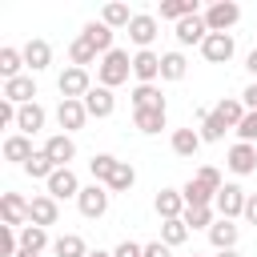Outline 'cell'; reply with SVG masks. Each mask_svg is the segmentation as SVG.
<instances>
[{
	"instance_id": "1",
	"label": "cell",
	"mask_w": 257,
	"mask_h": 257,
	"mask_svg": "<svg viewBox=\"0 0 257 257\" xmlns=\"http://www.w3.org/2000/svg\"><path fill=\"white\" fill-rule=\"evenodd\" d=\"M128 72H133V56H128L124 48H112V52H104V56H100V64H96V80H100L104 88H116V84H124V80H128Z\"/></svg>"
},
{
	"instance_id": "2",
	"label": "cell",
	"mask_w": 257,
	"mask_h": 257,
	"mask_svg": "<svg viewBox=\"0 0 257 257\" xmlns=\"http://www.w3.org/2000/svg\"><path fill=\"white\" fill-rule=\"evenodd\" d=\"M56 88H60V100H84V96L92 92V76H88V68L68 64V68L56 76Z\"/></svg>"
},
{
	"instance_id": "3",
	"label": "cell",
	"mask_w": 257,
	"mask_h": 257,
	"mask_svg": "<svg viewBox=\"0 0 257 257\" xmlns=\"http://www.w3.org/2000/svg\"><path fill=\"white\" fill-rule=\"evenodd\" d=\"M108 201H112V193H108V185H84L80 189V197H76V209H80V217H88V221H100L104 213H108Z\"/></svg>"
},
{
	"instance_id": "4",
	"label": "cell",
	"mask_w": 257,
	"mask_h": 257,
	"mask_svg": "<svg viewBox=\"0 0 257 257\" xmlns=\"http://www.w3.org/2000/svg\"><path fill=\"white\" fill-rule=\"evenodd\" d=\"M245 201H249V193H245L241 185L225 181V185H221V193H217V201H213V209H217V217H225V221H237V217L245 213Z\"/></svg>"
},
{
	"instance_id": "5",
	"label": "cell",
	"mask_w": 257,
	"mask_h": 257,
	"mask_svg": "<svg viewBox=\"0 0 257 257\" xmlns=\"http://www.w3.org/2000/svg\"><path fill=\"white\" fill-rule=\"evenodd\" d=\"M201 16H205L209 32H229V28L241 20V4H233V0H217V4H209Z\"/></svg>"
},
{
	"instance_id": "6",
	"label": "cell",
	"mask_w": 257,
	"mask_h": 257,
	"mask_svg": "<svg viewBox=\"0 0 257 257\" xmlns=\"http://www.w3.org/2000/svg\"><path fill=\"white\" fill-rule=\"evenodd\" d=\"M157 32H161V20H157V12H137V16H133V24H128V40L137 44V52L153 48Z\"/></svg>"
},
{
	"instance_id": "7",
	"label": "cell",
	"mask_w": 257,
	"mask_h": 257,
	"mask_svg": "<svg viewBox=\"0 0 257 257\" xmlns=\"http://www.w3.org/2000/svg\"><path fill=\"white\" fill-rule=\"evenodd\" d=\"M233 52H237L233 32H209V36H205V44H201V56H205L209 64H229V60H233Z\"/></svg>"
},
{
	"instance_id": "8",
	"label": "cell",
	"mask_w": 257,
	"mask_h": 257,
	"mask_svg": "<svg viewBox=\"0 0 257 257\" xmlns=\"http://www.w3.org/2000/svg\"><path fill=\"white\" fill-rule=\"evenodd\" d=\"M173 36H177V44L181 48H189V44H205V36H209V24H205V16L201 12H193V16H185V20H177V28H173Z\"/></svg>"
},
{
	"instance_id": "9",
	"label": "cell",
	"mask_w": 257,
	"mask_h": 257,
	"mask_svg": "<svg viewBox=\"0 0 257 257\" xmlns=\"http://www.w3.org/2000/svg\"><path fill=\"white\" fill-rule=\"evenodd\" d=\"M44 153H48V161H52L56 169H72V161H76V141H72L68 133H52V137L44 141Z\"/></svg>"
},
{
	"instance_id": "10",
	"label": "cell",
	"mask_w": 257,
	"mask_h": 257,
	"mask_svg": "<svg viewBox=\"0 0 257 257\" xmlns=\"http://www.w3.org/2000/svg\"><path fill=\"white\" fill-rule=\"evenodd\" d=\"M44 185H48V197H56V201H68V197L76 201V197H80V189H84V185H80V177H76L72 169H56Z\"/></svg>"
},
{
	"instance_id": "11",
	"label": "cell",
	"mask_w": 257,
	"mask_h": 257,
	"mask_svg": "<svg viewBox=\"0 0 257 257\" xmlns=\"http://www.w3.org/2000/svg\"><path fill=\"white\" fill-rule=\"evenodd\" d=\"M28 209H32V201H24L20 193H4L0 197V213H4V225H12V229H24L32 217H28Z\"/></svg>"
},
{
	"instance_id": "12",
	"label": "cell",
	"mask_w": 257,
	"mask_h": 257,
	"mask_svg": "<svg viewBox=\"0 0 257 257\" xmlns=\"http://www.w3.org/2000/svg\"><path fill=\"white\" fill-rule=\"evenodd\" d=\"M28 225H40V229H48V225H56L60 221V201L56 197H48V193H36L32 197V209H28Z\"/></svg>"
},
{
	"instance_id": "13",
	"label": "cell",
	"mask_w": 257,
	"mask_h": 257,
	"mask_svg": "<svg viewBox=\"0 0 257 257\" xmlns=\"http://www.w3.org/2000/svg\"><path fill=\"white\" fill-rule=\"evenodd\" d=\"M225 165H229V173H237V177H249V173H257V145H245V141H237V145L229 149Z\"/></svg>"
},
{
	"instance_id": "14",
	"label": "cell",
	"mask_w": 257,
	"mask_h": 257,
	"mask_svg": "<svg viewBox=\"0 0 257 257\" xmlns=\"http://www.w3.org/2000/svg\"><path fill=\"white\" fill-rule=\"evenodd\" d=\"M84 120H88V108H84V100H60L56 104V124L72 137L76 128H84Z\"/></svg>"
},
{
	"instance_id": "15",
	"label": "cell",
	"mask_w": 257,
	"mask_h": 257,
	"mask_svg": "<svg viewBox=\"0 0 257 257\" xmlns=\"http://www.w3.org/2000/svg\"><path fill=\"white\" fill-rule=\"evenodd\" d=\"M44 120H48V108H44L40 100H32V104H20V112H16V133H24V137H36V133L44 128Z\"/></svg>"
},
{
	"instance_id": "16",
	"label": "cell",
	"mask_w": 257,
	"mask_h": 257,
	"mask_svg": "<svg viewBox=\"0 0 257 257\" xmlns=\"http://www.w3.org/2000/svg\"><path fill=\"white\" fill-rule=\"evenodd\" d=\"M237 241H241V225H237V221L217 217V221H213V229H209V245H213L217 253H225V249H237Z\"/></svg>"
},
{
	"instance_id": "17",
	"label": "cell",
	"mask_w": 257,
	"mask_h": 257,
	"mask_svg": "<svg viewBox=\"0 0 257 257\" xmlns=\"http://www.w3.org/2000/svg\"><path fill=\"white\" fill-rule=\"evenodd\" d=\"M20 52H24V64H28V72H44V68L52 64V44H48L44 36H32V40H28Z\"/></svg>"
},
{
	"instance_id": "18",
	"label": "cell",
	"mask_w": 257,
	"mask_h": 257,
	"mask_svg": "<svg viewBox=\"0 0 257 257\" xmlns=\"http://www.w3.org/2000/svg\"><path fill=\"white\" fill-rule=\"evenodd\" d=\"M84 108H88V116H96V120L112 116V112H116V96H112V88H104V84H92V92L84 96Z\"/></svg>"
},
{
	"instance_id": "19",
	"label": "cell",
	"mask_w": 257,
	"mask_h": 257,
	"mask_svg": "<svg viewBox=\"0 0 257 257\" xmlns=\"http://www.w3.org/2000/svg\"><path fill=\"white\" fill-rule=\"evenodd\" d=\"M133 76H137L141 84H153V80L161 76V52H153V48L133 52Z\"/></svg>"
},
{
	"instance_id": "20",
	"label": "cell",
	"mask_w": 257,
	"mask_h": 257,
	"mask_svg": "<svg viewBox=\"0 0 257 257\" xmlns=\"http://www.w3.org/2000/svg\"><path fill=\"white\" fill-rule=\"evenodd\" d=\"M4 100H12V104H32L36 100V80H32V72H24V76H16V80H4V92H0Z\"/></svg>"
},
{
	"instance_id": "21",
	"label": "cell",
	"mask_w": 257,
	"mask_h": 257,
	"mask_svg": "<svg viewBox=\"0 0 257 257\" xmlns=\"http://www.w3.org/2000/svg\"><path fill=\"white\" fill-rule=\"evenodd\" d=\"M197 120H201V128H197V133H201V141H205V145H217V141H225L229 124H225V120H221L213 108H197Z\"/></svg>"
},
{
	"instance_id": "22",
	"label": "cell",
	"mask_w": 257,
	"mask_h": 257,
	"mask_svg": "<svg viewBox=\"0 0 257 257\" xmlns=\"http://www.w3.org/2000/svg\"><path fill=\"white\" fill-rule=\"evenodd\" d=\"M32 137H24V133H12V137H4V161H12V165H28L32 161Z\"/></svg>"
},
{
	"instance_id": "23",
	"label": "cell",
	"mask_w": 257,
	"mask_h": 257,
	"mask_svg": "<svg viewBox=\"0 0 257 257\" xmlns=\"http://www.w3.org/2000/svg\"><path fill=\"white\" fill-rule=\"evenodd\" d=\"M181 197H185V205H189V209H209V205L217 201V193H213L205 181H197V177H189V181L181 185Z\"/></svg>"
},
{
	"instance_id": "24",
	"label": "cell",
	"mask_w": 257,
	"mask_h": 257,
	"mask_svg": "<svg viewBox=\"0 0 257 257\" xmlns=\"http://www.w3.org/2000/svg\"><path fill=\"white\" fill-rule=\"evenodd\" d=\"M157 213H161V221H177V217H185V197H181V189H161L157 193Z\"/></svg>"
},
{
	"instance_id": "25",
	"label": "cell",
	"mask_w": 257,
	"mask_h": 257,
	"mask_svg": "<svg viewBox=\"0 0 257 257\" xmlns=\"http://www.w3.org/2000/svg\"><path fill=\"white\" fill-rule=\"evenodd\" d=\"M133 124H137L145 137H153V133H161V128L169 124V108H137V112H133Z\"/></svg>"
},
{
	"instance_id": "26",
	"label": "cell",
	"mask_w": 257,
	"mask_h": 257,
	"mask_svg": "<svg viewBox=\"0 0 257 257\" xmlns=\"http://www.w3.org/2000/svg\"><path fill=\"white\" fill-rule=\"evenodd\" d=\"M169 145H173V153H177V157H189V161H193V157H197V149H201L205 141H201V133H197V128H173Z\"/></svg>"
},
{
	"instance_id": "27",
	"label": "cell",
	"mask_w": 257,
	"mask_h": 257,
	"mask_svg": "<svg viewBox=\"0 0 257 257\" xmlns=\"http://www.w3.org/2000/svg\"><path fill=\"white\" fill-rule=\"evenodd\" d=\"M68 60H72V64H76V68H88V64H92V60H96V64H100V52H96V44H92V40H88V36H84V32H80V36H76V40H72V44H68Z\"/></svg>"
},
{
	"instance_id": "28",
	"label": "cell",
	"mask_w": 257,
	"mask_h": 257,
	"mask_svg": "<svg viewBox=\"0 0 257 257\" xmlns=\"http://www.w3.org/2000/svg\"><path fill=\"white\" fill-rule=\"evenodd\" d=\"M24 68H28V64H24V52L12 48V44H4V48H0V76H4V80H16V76H24Z\"/></svg>"
},
{
	"instance_id": "29",
	"label": "cell",
	"mask_w": 257,
	"mask_h": 257,
	"mask_svg": "<svg viewBox=\"0 0 257 257\" xmlns=\"http://www.w3.org/2000/svg\"><path fill=\"white\" fill-rule=\"evenodd\" d=\"M52 253H56V257H88L92 249L84 245L80 233H60V237L52 241Z\"/></svg>"
},
{
	"instance_id": "30",
	"label": "cell",
	"mask_w": 257,
	"mask_h": 257,
	"mask_svg": "<svg viewBox=\"0 0 257 257\" xmlns=\"http://www.w3.org/2000/svg\"><path fill=\"white\" fill-rule=\"evenodd\" d=\"M80 32H84V36H88V40H92V44H96V52H100V56H104V52H112V48H116V44H112V28H108V24H104V20H88V24H84V28H80Z\"/></svg>"
},
{
	"instance_id": "31",
	"label": "cell",
	"mask_w": 257,
	"mask_h": 257,
	"mask_svg": "<svg viewBox=\"0 0 257 257\" xmlns=\"http://www.w3.org/2000/svg\"><path fill=\"white\" fill-rule=\"evenodd\" d=\"M185 72H189V60H185L181 48L177 52H161V80H185Z\"/></svg>"
},
{
	"instance_id": "32",
	"label": "cell",
	"mask_w": 257,
	"mask_h": 257,
	"mask_svg": "<svg viewBox=\"0 0 257 257\" xmlns=\"http://www.w3.org/2000/svg\"><path fill=\"white\" fill-rule=\"evenodd\" d=\"M197 12V0H161V8H157V20H185V16H193Z\"/></svg>"
},
{
	"instance_id": "33",
	"label": "cell",
	"mask_w": 257,
	"mask_h": 257,
	"mask_svg": "<svg viewBox=\"0 0 257 257\" xmlns=\"http://www.w3.org/2000/svg\"><path fill=\"white\" fill-rule=\"evenodd\" d=\"M133 16H137V12H128V4H120V0H108V4L100 8V20H104L108 28H128Z\"/></svg>"
},
{
	"instance_id": "34",
	"label": "cell",
	"mask_w": 257,
	"mask_h": 257,
	"mask_svg": "<svg viewBox=\"0 0 257 257\" xmlns=\"http://www.w3.org/2000/svg\"><path fill=\"white\" fill-rule=\"evenodd\" d=\"M213 112H217V116H221V120H225L229 128H237V124L245 120V104H241V96H221Z\"/></svg>"
},
{
	"instance_id": "35",
	"label": "cell",
	"mask_w": 257,
	"mask_h": 257,
	"mask_svg": "<svg viewBox=\"0 0 257 257\" xmlns=\"http://www.w3.org/2000/svg\"><path fill=\"white\" fill-rule=\"evenodd\" d=\"M116 165H120V161H116L112 153H92L88 173H92V181H96V185H108V177L116 173Z\"/></svg>"
},
{
	"instance_id": "36",
	"label": "cell",
	"mask_w": 257,
	"mask_h": 257,
	"mask_svg": "<svg viewBox=\"0 0 257 257\" xmlns=\"http://www.w3.org/2000/svg\"><path fill=\"white\" fill-rule=\"evenodd\" d=\"M137 108H165V96L157 84H137L133 88V112Z\"/></svg>"
},
{
	"instance_id": "37",
	"label": "cell",
	"mask_w": 257,
	"mask_h": 257,
	"mask_svg": "<svg viewBox=\"0 0 257 257\" xmlns=\"http://www.w3.org/2000/svg\"><path fill=\"white\" fill-rule=\"evenodd\" d=\"M24 173H28L32 181H48V177L56 173V165L48 161V153H44V149H36V153H32V161L24 165Z\"/></svg>"
},
{
	"instance_id": "38",
	"label": "cell",
	"mask_w": 257,
	"mask_h": 257,
	"mask_svg": "<svg viewBox=\"0 0 257 257\" xmlns=\"http://www.w3.org/2000/svg\"><path fill=\"white\" fill-rule=\"evenodd\" d=\"M133 185H137V169H133L128 161H120V165H116V173L108 177V193H128Z\"/></svg>"
},
{
	"instance_id": "39",
	"label": "cell",
	"mask_w": 257,
	"mask_h": 257,
	"mask_svg": "<svg viewBox=\"0 0 257 257\" xmlns=\"http://www.w3.org/2000/svg\"><path fill=\"white\" fill-rule=\"evenodd\" d=\"M161 241L169 245V249H177V245H185L189 241V225L177 217V221H161Z\"/></svg>"
},
{
	"instance_id": "40",
	"label": "cell",
	"mask_w": 257,
	"mask_h": 257,
	"mask_svg": "<svg viewBox=\"0 0 257 257\" xmlns=\"http://www.w3.org/2000/svg\"><path fill=\"white\" fill-rule=\"evenodd\" d=\"M20 249H28V253L48 249V229H40V225H24V229H20Z\"/></svg>"
},
{
	"instance_id": "41",
	"label": "cell",
	"mask_w": 257,
	"mask_h": 257,
	"mask_svg": "<svg viewBox=\"0 0 257 257\" xmlns=\"http://www.w3.org/2000/svg\"><path fill=\"white\" fill-rule=\"evenodd\" d=\"M181 221L189 225V233H193V229H205V233H209V229H213V221H217V209H213V205H209V209H185V217H181Z\"/></svg>"
},
{
	"instance_id": "42",
	"label": "cell",
	"mask_w": 257,
	"mask_h": 257,
	"mask_svg": "<svg viewBox=\"0 0 257 257\" xmlns=\"http://www.w3.org/2000/svg\"><path fill=\"white\" fill-rule=\"evenodd\" d=\"M20 253V229L0 225V257H16Z\"/></svg>"
},
{
	"instance_id": "43",
	"label": "cell",
	"mask_w": 257,
	"mask_h": 257,
	"mask_svg": "<svg viewBox=\"0 0 257 257\" xmlns=\"http://www.w3.org/2000/svg\"><path fill=\"white\" fill-rule=\"evenodd\" d=\"M233 133H237V141H245V145H257V112H245V120H241Z\"/></svg>"
},
{
	"instance_id": "44",
	"label": "cell",
	"mask_w": 257,
	"mask_h": 257,
	"mask_svg": "<svg viewBox=\"0 0 257 257\" xmlns=\"http://www.w3.org/2000/svg\"><path fill=\"white\" fill-rule=\"evenodd\" d=\"M197 181H205L213 193H221V185H225V181H221V173H217L213 165H201V169H197Z\"/></svg>"
},
{
	"instance_id": "45",
	"label": "cell",
	"mask_w": 257,
	"mask_h": 257,
	"mask_svg": "<svg viewBox=\"0 0 257 257\" xmlns=\"http://www.w3.org/2000/svg\"><path fill=\"white\" fill-rule=\"evenodd\" d=\"M112 257H145V245H137V241H128V237H124V241L112 249Z\"/></svg>"
},
{
	"instance_id": "46",
	"label": "cell",
	"mask_w": 257,
	"mask_h": 257,
	"mask_svg": "<svg viewBox=\"0 0 257 257\" xmlns=\"http://www.w3.org/2000/svg\"><path fill=\"white\" fill-rule=\"evenodd\" d=\"M16 112H20V104H12V100L0 96V124H12L16 128Z\"/></svg>"
},
{
	"instance_id": "47",
	"label": "cell",
	"mask_w": 257,
	"mask_h": 257,
	"mask_svg": "<svg viewBox=\"0 0 257 257\" xmlns=\"http://www.w3.org/2000/svg\"><path fill=\"white\" fill-rule=\"evenodd\" d=\"M241 104H245V112H257V80L241 88Z\"/></svg>"
},
{
	"instance_id": "48",
	"label": "cell",
	"mask_w": 257,
	"mask_h": 257,
	"mask_svg": "<svg viewBox=\"0 0 257 257\" xmlns=\"http://www.w3.org/2000/svg\"><path fill=\"white\" fill-rule=\"evenodd\" d=\"M145 257H173V249H169L165 241H149V245H145Z\"/></svg>"
},
{
	"instance_id": "49",
	"label": "cell",
	"mask_w": 257,
	"mask_h": 257,
	"mask_svg": "<svg viewBox=\"0 0 257 257\" xmlns=\"http://www.w3.org/2000/svg\"><path fill=\"white\" fill-rule=\"evenodd\" d=\"M249 225H257V193H249V201H245V213H241Z\"/></svg>"
},
{
	"instance_id": "50",
	"label": "cell",
	"mask_w": 257,
	"mask_h": 257,
	"mask_svg": "<svg viewBox=\"0 0 257 257\" xmlns=\"http://www.w3.org/2000/svg\"><path fill=\"white\" fill-rule=\"evenodd\" d=\"M245 68H249V72H253V76H257V48H253V52H249V56H245Z\"/></svg>"
},
{
	"instance_id": "51",
	"label": "cell",
	"mask_w": 257,
	"mask_h": 257,
	"mask_svg": "<svg viewBox=\"0 0 257 257\" xmlns=\"http://www.w3.org/2000/svg\"><path fill=\"white\" fill-rule=\"evenodd\" d=\"M217 257H241V253H237V249H225V253H217Z\"/></svg>"
},
{
	"instance_id": "52",
	"label": "cell",
	"mask_w": 257,
	"mask_h": 257,
	"mask_svg": "<svg viewBox=\"0 0 257 257\" xmlns=\"http://www.w3.org/2000/svg\"><path fill=\"white\" fill-rule=\"evenodd\" d=\"M88 257H112V253H104V249H92V253H88Z\"/></svg>"
},
{
	"instance_id": "53",
	"label": "cell",
	"mask_w": 257,
	"mask_h": 257,
	"mask_svg": "<svg viewBox=\"0 0 257 257\" xmlns=\"http://www.w3.org/2000/svg\"><path fill=\"white\" fill-rule=\"evenodd\" d=\"M16 257H40V253H28V249H20V253H16Z\"/></svg>"
},
{
	"instance_id": "54",
	"label": "cell",
	"mask_w": 257,
	"mask_h": 257,
	"mask_svg": "<svg viewBox=\"0 0 257 257\" xmlns=\"http://www.w3.org/2000/svg\"><path fill=\"white\" fill-rule=\"evenodd\" d=\"M193 257H201V253H193Z\"/></svg>"
}]
</instances>
